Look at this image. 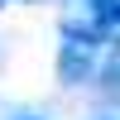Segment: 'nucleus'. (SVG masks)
Segmentation results:
<instances>
[{
    "label": "nucleus",
    "instance_id": "f03ea898",
    "mask_svg": "<svg viewBox=\"0 0 120 120\" xmlns=\"http://www.w3.org/2000/svg\"><path fill=\"white\" fill-rule=\"evenodd\" d=\"M15 120H43V115H15Z\"/></svg>",
    "mask_w": 120,
    "mask_h": 120
},
{
    "label": "nucleus",
    "instance_id": "f257e3e1",
    "mask_svg": "<svg viewBox=\"0 0 120 120\" xmlns=\"http://www.w3.org/2000/svg\"><path fill=\"white\" fill-rule=\"evenodd\" d=\"M24 5H53V0H24Z\"/></svg>",
    "mask_w": 120,
    "mask_h": 120
},
{
    "label": "nucleus",
    "instance_id": "7ed1b4c3",
    "mask_svg": "<svg viewBox=\"0 0 120 120\" xmlns=\"http://www.w3.org/2000/svg\"><path fill=\"white\" fill-rule=\"evenodd\" d=\"M5 5H10V0H0V10H5Z\"/></svg>",
    "mask_w": 120,
    "mask_h": 120
}]
</instances>
